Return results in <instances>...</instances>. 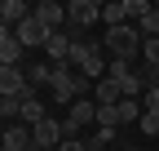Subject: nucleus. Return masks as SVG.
Segmentation results:
<instances>
[{"instance_id": "f257e3e1", "label": "nucleus", "mask_w": 159, "mask_h": 151, "mask_svg": "<svg viewBox=\"0 0 159 151\" xmlns=\"http://www.w3.org/2000/svg\"><path fill=\"white\" fill-rule=\"evenodd\" d=\"M142 45H146V36L137 31V22H124V27H106V58H124V62H137L142 58Z\"/></svg>"}, {"instance_id": "f03ea898", "label": "nucleus", "mask_w": 159, "mask_h": 151, "mask_svg": "<svg viewBox=\"0 0 159 151\" xmlns=\"http://www.w3.org/2000/svg\"><path fill=\"white\" fill-rule=\"evenodd\" d=\"M106 49L97 45V40H80L75 45V53H71V67H80V76H89V80L97 85V80H106Z\"/></svg>"}, {"instance_id": "7ed1b4c3", "label": "nucleus", "mask_w": 159, "mask_h": 151, "mask_svg": "<svg viewBox=\"0 0 159 151\" xmlns=\"http://www.w3.org/2000/svg\"><path fill=\"white\" fill-rule=\"evenodd\" d=\"M97 18H102V5H97V0H71L66 5V36L80 45V31L93 27Z\"/></svg>"}, {"instance_id": "20e7f679", "label": "nucleus", "mask_w": 159, "mask_h": 151, "mask_svg": "<svg viewBox=\"0 0 159 151\" xmlns=\"http://www.w3.org/2000/svg\"><path fill=\"white\" fill-rule=\"evenodd\" d=\"M13 36H18V45H22V49H44L53 31H49V27H44V22H40V18L31 13L22 27H13Z\"/></svg>"}, {"instance_id": "39448f33", "label": "nucleus", "mask_w": 159, "mask_h": 151, "mask_svg": "<svg viewBox=\"0 0 159 151\" xmlns=\"http://www.w3.org/2000/svg\"><path fill=\"white\" fill-rule=\"evenodd\" d=\"M27 89V67H0V98H22Z\"/></svg>"}, {"instance_id": "423d86ee", "label": "nucleus", "mask_w": 159, "mask_h": 151, "mask_svg": "<svg viewBox=\"0 0 159 151\" xmlns=\"http://www.w3.org/2000/svg\"><path fill=\"white\" fill-rule=\"evenodd\" d=\"M22 45H18L13 27H0V67H22Z\"/></svg>"}, {"instance_id": "0eeeda50", "label": "nucleus", "mask_w": 159, "mask_h": 151, "mask_svg": "<svg viewBox=\"0 0 159 151\" xmlns=\"http://www.w3.org/2000/svg\"><path fill=\"white\" fill-rule=\"evenodd\" d=\"M35 18L49 31H66V5H57V0H40V5H35Z\"/></svg>"}, {"instance_id": "6e6552de", "label": "nucleus", "mask_w": 159, "mask_h": 151, "mask_svg": "<svg viewBox=\"0 0 159 151\" xmlns=\"http://www.w3.org/2000/svg\"><path fill=\"white\" fill-rule=\"evenodd\" d=\"M5 151H35L31 124H5Z\"/></svg>"}, {"instance_id": "1a4fd4ad", "label": "nucleus", "mask_w": 159, "mask_h": 151, "mask_svg": "<svg viewBox=\"0 0 159 151\" xmlns=\"http://www.w3.org/2000/svg\"><path fill=\"white\" fill-rule=\"evenodd\" d=\"M31 13L35 9L27 5V0H5V5H0V27H22Z\"/></svg>"}, {"instance_id": "9d476101", "label": "nucleus", "mask_w": 159, "mask_h": 151, "mask_svg": "<svg viewBox=\"0 0 159 151\" xmlns=\"http://www.w3.org/2000/svg\"><path fill=\"white\" fill-rule=\"evenodd\" d=\"M119 98H124V89H119V85L111 80V76L93 85V102H97V107H119Z\"/></svg>"}, {"instance_id": "9b49d317", "label": "nucleus", "mask_w": 159, "mask_h": 151, "mask_svg": "<svg viewBox=\"0 0 159 151\" xmlns=\"http://www.w3.org/2000/svg\"><path fill=\"white\" fill-rule=\"evenodd\" d=\"M18 120H22V124H40V120H49V116H44V102H40L35 89L22 93V116H18Z\"/></svg>"}, {"instance_id": "f8f14e48", "label": "nucleus", "mask_w": 159, "mask_h": 151, "mask_svg": "<svg viewBox=\"0 0 159 151\" xmlns=\"http://www.w3.org/2000/svg\"><path fill=\"white\" fill-rule=\"evenodd\" d=\"M53 76H57V67H53L49 58H40V62H31V67H27V85H31V89L53 85Z\"/></svg>"}, {"instance_id": "ddd939ff", "label": "nucleus", "mask_w": 159, "mask_h": 151, "mask_svg": "<svg viewBox=\"0 0 159 151\" xmlns=\"http://www.w3.org/2000/svg\"><path fill=\"white\" fill-rule=\"evenodd\" d=\"M119 124H142V116H146V107H142V98H119Z\"/></svg>"}, {"instance_id": "4468645a", "label": "nucleus", "mask_w": 159, "mask_h": 151, "mask_svg": "<svg viewBox=\"0 0 159 151\" xmlns=\"http://www.w3.org/2000/svg\"><path fill=\"white\" fill-rule=\"evenodd\" d=\"M102 22L106 27H124L128 22V0H106L102 5Z\"/></svg>"}, {"instance_id": "2eb2a0df", "label": "nucleus", "mask_w": 159, "mask_h": 151, "mask_svg": "<svg viewBox=\"0 0 159 151\" xmlns=\"http://www.w3.org/2000/svg\"><path fill=\"white\" fill-rule=\"evenodd\" d=\"M133 71H137V67H133V62H124V58H111V62H106V76H111L115 85H124Z\"/></svg>"}, {"instance_id": "dca6fc26", "label": "nucleus", "mask_w": 159, "mask_h": 151, "mask_svg": "<svg viewBox=\"0 0 159 151\" xmlns=\"http://www.w3.org/2000/svg\"><path fill=\"white\" fill-rule=\"evenodd\" d=\"M97 129H119V111L115 107H97Z\"/></svg>"}, {"instance_id": "f3484780", "label": "nucleus", "mask_w": 159, "mask_h": 151, "mask_svg": "<svg viewBox=\"0 0 159 151\" xmlns=\"http://www.w3.org/2000/svg\"><path fill=\"white\" fill-rule=\"evenodd\" d=\"M142 62L146 67H159V36H150V40L142 45Z\"/></svg>"}, {"instance_id": "a211bd4d", "label": "nucleus", "mask_w": 159, "mask_h": 151, "mask_svg": "<svg viewBox=\"0 0 159 151\" xmlns=\"http://www.w3.org/2000/svg\"><path fill=\"white\" fill-rule=\"evenodd\" d=\"M137 129H142L146 138H159V111H146V116H142V124H137Z\"/></svg>"}, {"instance_id": "6ab92c4d", "label": "nucleus", "mask_w": 159, "mask_h": 151, "mask_svg": "<svg viewBox=\"0 0 159 151\" xmlns=\"http://www.w3.org/2000/svg\"><path fill=\"white\" fill-rule=\"evenodd\" d=\"M137 31H142V36H146V40H150V36H159V13L150 9V13L142 18V22H137Z\"/></svg>"}, {"instance_id": "aec40b11", "label": "nucleus", "mask_w": 159, "mask_h": 151, "mask_svg": "<svg viewBox=\"0 0 159 151\" xmlns=\"http://www.w3.org/2000/svg\"><path fill=\"white\" fill-rule=\"evenodd\" d=\"M146 111H159V89H146V98H142Z\"/></svg>"}, {"instance_id": "412c9836", "label": "nucleus", "mask_w": 159, "mask_h": 151, "mask_svg": "<svg viewBox=\"0 0 159 151\" xmlns=\"http://www.w3.org/2000/svg\"><path fill=\"white\" fill-rule=\"evenodd\" d=\"M57 151H89V147H84V138H66L62 147H57Z\"/></svg>"}, {"instance_id": "4be33fe9", "label": "nucleus", "mask_w": 159, "mask_h": 151, "mask_svg": "<svg viewBox=\"0 0 159 151\" xmlns=\"http://www.w3.org/2000/svg\"><path fill=\"white\" fill-rule=\"evenodd\" d=\"M155 13H159V5H155Z\"/></svg>"}]
</instances>
